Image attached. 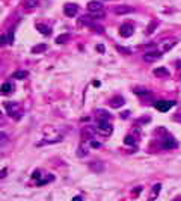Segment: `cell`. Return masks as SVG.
I'll list each match as a JSON object with an SVG mask.
<instances>
[{
	"label": "cell",
	"mask_w": 181,
	"mask_h": 201,
	"mask_svg": "<svg viewBox=\"0 0 181 201\" xmlns=\"http://www.w3.org/2000/svg\"><path fill=\"white\" fill-rule=\"evenodd\" d=\"M100 135H103V136H110L112 135V132H113V127H112V124L107 121V120H103V121H100V124H98V130H97Z\"/></svg>",
	"instance_id": "obj_1"
},
{
	"label": "cell",
	"mask_w": 181,
	"mask_h": 201,
	"mask_svg": "<svg viewBox=\"0 0 181 201\" xmlns=\"http://www.w3.org/2000/svg\"><path fill=\"white\" fill-rule=\"evenodd\" d=\"M5 109H6V112H8L11 117H14V120H20V115H18L20 104H18V103H15V102H8V103H5Z\"/></svg>",
	"instance_id": "obj_2"
},
{
	"label": "cell",
	"mask_w": 181,
	"mask_h": 201,
	"mask_svg": "<svg viewBox=\"0 0 181 201\" xmlns=\"http://www.w3.org/2000/svg\"><path fill=\"white\" fill-rule=\"evenodd\" d=\"M175 104V102H169V100H159V102L154 103V107L160 112H167L172 106Z\"/></svg>",
	"instance_id": "obj_3"
},
{
	"label": "cell",
	"mask_w": 181,
	"mask_h": 201,
	"mask_svg": "<svg viewBox=\"0 0 181 201\" xmlns=\"http://www.w3.org/2000/svg\"><path fill=\"white\" fill-rule=\"evenodd\" d=\"M133 33H134V27L131 26V24H128V23L121 24V27H119V35L122 36V38H130Z\"/></svg>",
	"instance_id": "obj_4"
},
{
	"label": "cell",
	"mask_w": 181,
	"mask_h": 201,
	"mask_svg": "<svg viewBox=\"0 0 181 201\" xmlns=\"http://www.w3.org/2000/svg\"><path fill=\"white\" fill-rule=\"evenodd\" d=\"M94 127H83L82 132H80V136H82V142H89L90 139H92V136H94Z\"/></svg>",
	"instance_id": "obj_5"
},
{
	"label": "cell",
	"mask_w": 181,
	"mask_h": 201,
	"mask_svg": "<svg viewBox=\"0 0 181 201\" xmlns=\"http://www.w3.org/2000/svg\"><path fill=\"white\" fill-rule=\"evenodd\" d=\"M63 12H65L67 17H75L77 12H79V6L74 3H67L65 8H63Z\"/></svg>",
	"instance_id": "obj_6"
},
{
	"label": "cell",
	"mask_w": 181,
	"mask_h": 201,
	"mask_svg": "<svg viewBox=\"0 0 181 201\" xmlns=\"http://www.w3.org/2000/svg\"><path fill=\"white\" fill-rule=\"evenodd\" d=\"M160 55H162V52H156V50H152V52H148V53L144 55V61L151 64V62H156L157 59H160Z\"/></svg>",
	"instance_id": "obj_7"
},
{
	"label": "cell",
	"mask_w": 181,
	"mask_h": 201,
	"mask_svg": "<svg viewBox=\"0 0 181 201\" xmlns=\"http://www.w3.org/2000/svg\"><path fill=\"white\" fill-rule=\"evenodd\" d=\"M113 12L116 15H125V14L134 12V8H131V6H116V8H113Z\"/></svg>",
	"instance_id": "obj_8"
},
{
	"label": "cell",
	"mask_w": 181,
	"mask_h": 201,
	"mask_svg": "<svg viewBox=\"0 0 181 201\" xmlns=\"http://www.w3.org/2000/svg\"><path fill=\"white\" fill-rule=\"evenodd\" d=\"M109 104H110L112 107H115V109H118V107H121L122 104H125V100H124L121 95H115L113 98H110Z\"/></svg>",
	"instance_id": "obj_9"
},
{
	"label": "cell",
	"mask_w": 181,
	"mask_h": 201,
	"mask_svg": "<svg viewBox=\"0 0 181 201\" xmlns=\"http://www.w3.org/2000/svg\"><path fill=\"white\" fill-rule=\"evenodd\" d=\"M89 169L94 171V172H101V171H104V163L103 162H90Z\"/></svg>",
	"instance_id": "obj_10"
},
{
	"label": "cell",
	"mask_w": 181,
	"mask_h": 201,
	"mask_svg": "<svg viewBox=\"0 0 181 201\" xmlns=\"http://www.w3.org/2000/svg\"><path fill=\"white\" fill-rule=\"evenodd\" d=\"M88 9H89V12L90 11H100V9H103V3L98 2V0H90L88 3Z\"/></svg>",
	"instance_id": "obj_11"
},
{
	"label": "cell",
	"mask_w": 181,
	"mask_h": 201,
	"mask_svg": "<svg viewBox=\"0 0 181 201\" xmlns=\"http://www.w3.org/2000/svg\"><path fill=\"white\" fill-rule=\"evenodd\" d=\"M178 145V142L175 141V139H172V138H167L166 141H163V148H166V150H171V148H175Z\"/></svg>",
	"instance_id": "obj_12"
},
{
	"label": "cell",
	"mask_w": 181,
	"mask_h": 201,
	"mask_svg": "<svg viewBox=\"0 0 181 201\" xmlns=\"http://www.w3.org/2000/svg\"><path fill=\"white\" fill-rule=\"evenodd\" d=\"M45 50H47V45H45V44H36V45L32 47L30 52H32L33 55H36V53H42V52H45Z\"/></svg>",
	"instance_id": "obj_13"
},
{
	"label": "cell",
	"mask_w": 181,
	"mask_h": 201,
	"mask_svg": "<svg viewBox=\"0 0 181 201\" xmlns=\"http://www.w3.org/2000/svg\"><path fill=\"white\" fill-rule=\"evenodd\" d=\"M175 44H177V41H174V40H167V41H164L163 45H162V52L164 53V52H167V50H171Z\"/></svg>",
	"instance_id": "obj_14"
},
{
	"label": "cell",
	"mask_w": 181,
	"mask_h": 201,
	"mask_svg": "<svg viewBox=\"0 0 181 201\" xmlns=\"http://www.w3.org/2000/svg\"><path fill=\"white\" fill-rule=\"evenodd\" d=\"M36 29L40 30L41 33H44V35H50V33H51V29H50L48 26H45V24H41V23L36 24Z\"/></svg>",
	"instance_id": "obj_15"
},
{
	"label": "cell",
	"mask_w": 181,
	"mask_h": 201,
	"mask_svg": "<svg viewBox=\"0 0 181 201\" xmlns=\"http://www.w3.org/2000/svg\"><path fill=\"white\" fill-rule=\"evenodd\" d=\"M154 74H156V76H164V77H167V76H169V71H167L164 67H160V68H156V70H154Z\"/></svg>",
	"instance_id": "obj_16"
},
{
	"label": "cell",
	"mask_w": 181,
	"mask_h": 201,
	"mask_svg": "<svg viewBox=\"0 0 181 201\" xmlns=\"http://www.w3.org/2000/svg\"><path fill=\"white\" fill-rule=\"evenodd\" d=\"M14 91V85L12 83H3L2 85V94H11Z\"/></svg>",
	"instance_id": "obj_17"
},
{
	"label": "cell",
	"mask_w": 181,
	"mask_h": 201,
	"mask_svg": "<svg viewBox=\"0 0 181 201\" xmlns=\"http://www.w3.org/2000/svg\"><path fill=\"white\" fill-rule=\"evenodd\" d=\"M89 17H92V18H103V17H104V9L90 11V12H89Z\"/></svg>",
	"instance_id": "obj_18"
},
{
	"label": "cell",
	"mask_w": 181,
	"mask_h": 201,
	"mask_svg": "<svg viewBox=\"0 0 181 201\" xmlns=\"http://www.w3.org/2000/svg\"><path fill=\"white\" fill-rule=\"evenodd\" d=\"M26 77H27V71H15L14 74H12V79L21 80V79H26Z\"/></svg>",
	"instance_id": "obj_19"
},
{
	"label": "cell",
	"mask_w": 181,
	"mask_h": 201,
	"mask_svg": "<svg viewBox=\"0 0 181 201\" xmlns=\"http://www.w3.org/2000/svg\"><path fill=\"white\" fill-rule=\"evenodd\" d=\"M86 154H88V148L85 147V142H82L80 148H77V156H79V157H85Z\"/></svg>",
	"instance_id": "obj_20"
},
{
	"label": "cell",
	"mask_w": 181,
	"mask_h": 201,
	"mask_svg": "<svg viewBox=\"0 0 181 201\" xmlns=\"http://www.w3.org/2000/svg\"><path fill=\"white\" fill-rule=\"evenodd\" d=\"M67 40H68V33H62L56 38V44H65Z\"/></svg>",
	"instance_id": "obj_21"
},
{
	"label": "cell",
	"mask_w": 181,
	"mask_h": 201,
	"mask_svg": "<svg viewBox=\"0 0 181 201\" xmlns=\"http://www.w3.org/2000/svg\"><path fill=\"white\" fill-rule=\"evenodd\" d=\"M97 115L100 117V121H103V120H109V118H110V115L107 114L106 110H97Z\"/></svg>",
	"instance_id": "obj_22"
},
{
	"label": "cell",
	"mask_w": 181,
	"mask_h": 201,
	"mask_svg": "<svg viewBox=\"0 0 181 201\" xmlns=\"http://www.w3.org/2000/svg\"><path fill=\"white\" fill-rule=\"evenodd\" d=\"M156 27H157V21H152L149 26L147 27V35H151L154 30H156Z\"/></svg>",
	"instance_id": "obj_23"
},
{
	"label": "cell",
	"mask_w": 181,
	"mask_h": 201,
	"mask_svg": "<svg viewBox=\"0 0 181 201\" xmlns=\"http://www.w3.org/2000/svg\"><path fill=\"white\" fill-rule=\"evenodd\" d=\"M134 92H136V95H139V97H145V95H148V91L144 89V88H136Z\"/></svg>",
	"instance_id": "obj_24"
},
{
	"label": "cell",
	"mask_w": 181,
	"mask_h": 201,
	"mask_svg": "<svg viewBox=\"0 0 181 201\" xmlns=\"http://www.w3.org/2000/svg\"><path fill=\"white\" fill-rule=\"evenodd\" d=\"M124 142H125V145H134V138L133 136H125Z\"/></svg>",
	"instance_id": "obj_25"
},
{
	"label": "cell",
	"mask_w": 181,
	"mask_h": 201,
	"mask_svg": "<svg viewBox=\"0 0 181 201\" xmlns=\"http://www.w3.org/2000/svg\"><path fill=\"white\" fill-rule=\"evenodd\" d=\"M14 43V29H11L8 32V44H12Z\"/></svg>",
	"instance_id": "obj_26"
},
{
	"label": "cell",
	"mask_w": 181,
	"mask_h": 201,
	"mask_svg": "<svg viewBox=\"0 0 181 201\" xmlns=\"http://www.w3.org/2000/svg\"><path fill=\"white\" fill-rule=\"evenodd\" d=\"M160 189H162V186L157 183L156 186H154V194H152V198H156L157 195H159V192H160Z\"/></svg>",
	"instance_id": "obj_27"
},
{
	"label": "cell",
	"mask_w": 181,
	"mask_h": 201,
	"mask_svg": "<svg viewBox=\"0 0 181 201\" xmlns=\"http://www.w3.org/2000/svg\"><path fill=\"white\" fill-rule=\"evenodd\" d=\"M118 50H119L121 53H125V55L130 53V50H128V48H124V47H121V45H118Z\"/></svg>",
	"instance_id": "obj_28"
},
{
	"label": "cell",
	"mask_w": 181,
	"mask_h": 201,
	"mask_svg": "<svg viewBox=\"0 0 181 201\" xmlns=\"http://www.w3.org/2000/svg\"><path fill=\"white\" fill-rule=\"evenodd\" d=\"M89 142H90V147H94V148H98V147H100V142H97V141H94V139H90Z\"/></svg>",
	"instance_id": "obj_29"
},
{
	"label": "cell",
	"mask_w": 181,
	"mask_h": 201,
	"mask_svg": "<svg viewBox=\"0 0 181 201\" xmlns=\"http://www.w3.org/2000/svg\"><path fill=\"white\" fill-rule=\"evenodd\" d=\"M142 192V186H137V187H134V191H133V194L136 195V194H140Z\"/></svg>",
	"instance_id": "obj_30"
},
{
	"label": "cell",
	"mask_w": 181,
	"mask_h": 201,
	"mask_svg": "<svg viewBox=\"0 0 181 201\" xmlns=\"http://www.w3.org/2000/svg\"><path fill=\"white\" fill-rule=\"evenodd\" d=\"M97 50H98L100 53H104V50H106V48H104V45H97Z\"/></svg>",
	"instance_id": "obj_31"
},
{
	"label": "cell",
	"mask_w": 181,
	"mask_h": 201,
	"mask_svg": "<svg viewBox=\"0 0 181 201\" xmlns=\"http://www.w3.org/2000/svg\"><path fill=\"white\" fill-rule=\"evenodd\" d=\"M33 179H35V180L40 179V171H35V172H33Z\"/></svg>",
	"instance_id": "obj_32"
},
{
	"label": "cell",
	"mask_w": 181,
	"mask_h": 201,
	"mask_svg": "<svg viewBox=\"0 0 181 201\" xmlns=\"http://www.w3.org/2000/svg\"><path fill=\"white\" fill-rule=\"evenodd\" d=\"M128 115H130V112H122V114H121V117H122V118H127Z\"/></svg>",
	"instance_id": "obj_33"
},
{
	"label": "cell",
	"mask_w": 181,
	"mask_h": 201,
	"mask_svg": "<svg viewBox=\"0 0 181 201\" xmlns=\"http://www.w3.org/2000/svg\"><path fill=\"white\" fill-rule=\"evenodd\" d=\"M74 201H82V197H74Z\"/></svg>",
	"instance_id": "obj_34"
},
{
	"label": "cell",
	"mask_w": 181,
	"mask_h": 201,
	"mask_svg": "<svg viewBox=\"0 0 181 201\" xmlns=\"http://www.w3.org/2000/svg\"><path fill=\"white\" fill-rule=\"evenodd\" d=\"M6 172H8L6 169H2V177H5V175H6Z\"/></svg>",
	"instance_id": "obj_35"
},
{
	"label": "cell",
	"mask_w": 181,
	"mask_h": 201,
	"mask_svg": "<svg viewBox=\"0 0 181 201\" xmlns=\"http://www.w3.org/2000/svg\"><path fill=\"white\" fill-rule=\"evenodd\" d=\"M177 65H178V67L181 68V61H178V62H177Z\"/></svg>",
	"instance_id": "obj_36"
}]
</instances>
